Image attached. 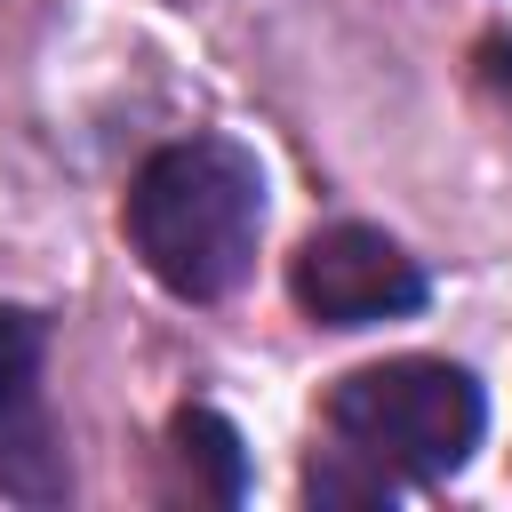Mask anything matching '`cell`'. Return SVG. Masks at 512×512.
Segmentation results:
<instances>
[{"label": "cell", "mask_w": 512, "mask_h": 512, "mask_svg": "<svg viewBox=\"0 0 512 512\" xmlns=\"http://www.w3.org/2000/svg\"><path fill=\"white\" fill-rule=\"evenodd\" d=\"M0 496L8 504H64L72 464L48 416V320L0 304Z\"/></svg>", "instance_id": "277c9868"}, {"label": "cell", "mask_w": 512, "mask_h": 512, "mask_svg": "<svg viewBox=\"0 0 512 512\" xmlns=\"http://www.w3.org/2000/svg\"><path fill=\"white\" fill-rule=\"evenodd\" d=\"M288 296L320 328H376V320L424 312L432 280H424V264L392 232H376V224H320L288 256Z\"/></svg>", "instance_id": "3957f363"}, {"label": "cell", "mask_w": 512, "mask_h": 512, "mask_svg": "<svg viewBox=\"0 0 512 512\" xmlns=\"http://www.w3.org/2000/svg\"><path fill=\"white\" fill-rule=\"evenodd\" d=\"M120 232H128V248L144 256V272L168 296L224 304L248 280L256 232H264V168H256V152L232 144V136L160 144L128 176Z\"/></svg>", "instance_id": "6da1fadb"}, {"label": "cell", "mask_w": 512, "mask_h": 512, "mask_svg": "<svg viewBox=\"0 0 512 512\" xmlns=\"http://www.w3.org/2000/svg\"><path fill=\"white\" fill-rule=\"evenodd\" d=\"M168 440H176V472L192 480V496H216V504H232V496L248 488V456H240V432H232L216 408H176Z\"/></svg>", "instance_id": "5b68a950"}, {"label": "cell", "mask_w": 512, "mask_h": 512, "mask_svg": "<svg viewBox=\"0 0 512 512\" xmlns=\"http://www.w3.org/2000/svg\"><path fill=\"white\" fill-rule=\"evenodd\" d=\"M480 80L504 96V112H512V40L496 32V40H480Z\"/></svg>", "instance_id": "8992f818"}, {"label": "cell", "mask_w": 512, "mask_h": 512, "mask_svg": "<svg viewBox=\"0 0 512 512\" xmlns=\"http://www.w3.org/2000/svg\"><path fill=\"white\" fill-rule=\"evenodd\" d=\"M320 424H328V448L352 456L360 472H376L384 488L448 480L480 448L488 392L472 368L408 352V360H376V368L336 376V392L320 400Z\"/></svg>", "instance_id": "7a4b0ae2"}]
</instances>
